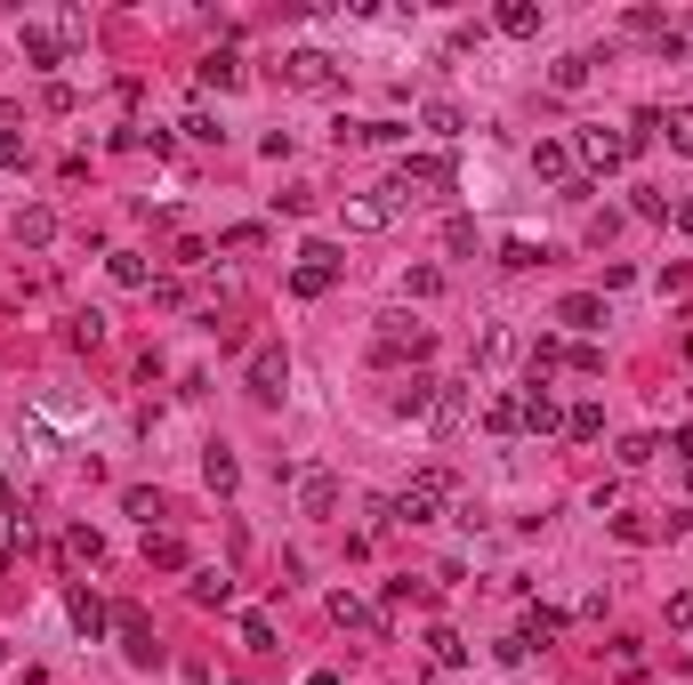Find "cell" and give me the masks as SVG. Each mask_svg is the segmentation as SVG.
<instances>
[{
	"label": "cell",
	"mask_w": 693,
	"mask_h": 685,
	"mask_svg": "<svg viewBox=\"0 0 693 685\" xmlns=\"http://www.w3.org/2000/svg\"><path fill=\"white\" fill-rule=\"evenodd\" d=\"M420 194H452V154H403L396 178L379 185L387 211H403V202H420Z\"/></svg>",
	"instance_id": "1"
},
{
	"label": "cell",
	"mask_w": 693,
	"mask_h": 685,
	"mask_svg": "<svg viewBox=\"0 0 693 685\" xmlns=\"http://www.w3.org/2000/svg\"><path fill=\"white\" fill-rule=\"evenodd\" d=\"M387 508H396V525H436V516L452 508V468H420Z\"/></svg>",
	"instance_id": "2"
},
{
	"label": "cell",
	"mask_w": 693,
	"mask_h": 685,
	"mask_svg": "<svg viewBox=\"0 0 693 685\" xmlns=\"http://www.w3.org/2000/svg\"><path fill=\"white\" fill-rule=\"evenodd\" d=\"M436 356V331L412 323V315H387L379 323V339H372V363H427Z\"/></svg>",
	"instance_id": "3"
},
{
	"label": "cell",
	"mask_w": 693,
	"mask_h": 685,
	"mask_svg": "<svg viewBox=\"0 0 693 685\" xmlns=\"http://www.w3.org/2000/svg\"><path fill=\"white\" fill-rule=\"evenodd\" d=\"M467 411H476V387H467V380H436V404H427V435H436V444H452V435L467 428Z\"/></svg>",
	"instance_id": "4"
},
{
	"label": "cell",
	"mask_w": 693,
	"mask_h": 685,
	"mask_svg": "<svg viewBox=\"0 0 693 685\" xmlns=\"http://www.w3.org/2000/svg\"><path fill=\"white\" fill-rule=\"evenodd\" d=\"M339 251H331V242H307V251H299V266H291V290H299V299H323V290H331L339 283Z\"/></svg>",
	"instance_id": "5"
},
{
	"label": "cell",
	"mask_w": 693,
	"mask_h": 685,
	"mask_svg": "<svg viewBox=\"0 0 693 685\" xmlns=\"http://www.w3.org/2000/svg\"><path fill=\"white\" fill-rule=\"evenodd\" d=\"M113 637H121V653H130L137 670H161V637H154V621L137 613V605H121V613H113Z\"/></svg>",
	"instance_id": "6"
},
{
	"label": "cell",
	"mask_w": 693,
	"mask_h": 685,
	"mask_svg": "<svg viewBox=\"0 0 693 685\" xmlns=\"http://www.w3.org/2000/svg\"><path fill=\"white\" fill-rule=\"evenodd\" d=\"M73 33H81V16H65V25H25V65L57 73V65H65V49H73Z\"/></svg>",
	"instance_id": "7"
},
{
	"label": "cell",
	"mask_w": 693,
	"mask_h": 685,
	"mask_svg": "<svg viewBox=\"0 0 693 685\" xmlns=\"http://www.w3.org/2000/svg\"><path fill=\"white\" fill-rule=\"evenodd\" d=\"M573 154H581V170H588V178H613L621 161H629V137H621V130H581Z\"/></svg>",
	"instance_id": "8"
},
{
	"label": "cell",
	"mask_w": 693,
	"mask_h": 685,
	"mask_svg": "<svg viewBox=\"0 0 693 685\" xmlns=\"http://www.w3.org/2000/svg\"><path fill=\"white\" fill-rule=\"evenodd\" d=\"M282 387H291V347H258V356H251V396L258 404H282Z\"/></svg>",
	"instance_id": "9"
},
{
	"label": "cell",
	"mask_w": 693,
	"mask_h": 685,
	"mask_svg": "<svg viewBox=\"0 0 693 685\" xmlns=\"http://www.w3.org/2000/svg\"><path fill=\"white\" fill-rule=\"evenodd\" d=\"M282 81H291V89H339V65L323 49H291L282 57Z\"/></svg>",
	"instance_id": "10"
},
{
	"label": "cell",
	"mask_w": 693,
	"mask_h": 685,
	"mask_svg": "<svg viewBox=\"0 0 693 685\" xmlns=\"http://www.w3.org/2000/svg\"><path fill=\"white\" fill-rule=\"evenodd\" d=\"M65 621H73V629H81V637H89V646H97V637L113 629V605H106V597H97V589H73V597H65Z\"/></svg>",
	"instance_id": "11"
},
{
	"label": "cell",
	"mask_w": 693,
	"mask_h": 685,
	"mask_svg": "<svg viewBox=\"0 0 693 685\" xmlns=\"http://www.w3.org/2000/svg\"><path fill=\"white\" fill-rule=\"evenodd\" d=\"M693 525V516H613V532L629 549H645V541H678V532Z\"/></svg>",
	"instance_id": "12"
},
{
	"label": "cell",
	"mask_w": 693,
	"mask_h": 685,
	"mask_svg": "<svg viewBox=\"0 0 693 685\" xmlns=\"http://www.w3.org/2000/svg\"><path fill=\"white\" fill-rule=\"evenodd\" d=\"M186 597L227 613V605H234V573H227V565H194V573H186Z\"/></svg>",
	"instance_id": "13"
},
{
	"label": "cell",
	"mask_w": 693,
	"mask_h": 685,
	"mask_svg": "<svg viewBox=\"0 0 693 685\" xmlns=\"http://www.w3.org/2000/svg\"><path fill=\"white\" fill-rule=\"evenodd\" d=\"M331 621H339V629H355V637H387V621L363 605L355 589H331Z\"/></svg>",
	"instance_id": "14"
},
{
	"label": "cell",
	"mask_w": 693,
	"mask_h": 685,
	"mask_svg": "<svg viewBox=\"0 0 693 685\" xmlns=\"http://www.w3.org/2000/svg\"><path fill=\"white\" fill-rule=\"evenodd\" d=\"M573 161H581V154H573L564 137H540V145H533V178H548V185H573Z\"/></svg>",
	"instance_id": "15"
},
{
	"label": "cell",
	"mask_w": 693,
	"mask_h": 685,
	"mask_svg": "<svg viewBox=\"0 0 693 685\" xmlns=\"http://www.w3.org/2000/svg\"><path fill=\"white\" fill-rule=\"evenodd\" d=\"M202 484H210L218 501H227V492H242V460H234L227 444H210V452H202Z\"/></svg>",
	"instance_id": "16"
},
{
	"label": "cell",
	"mask_w": 693,
	"mask_h": 685,
	"mask_svg": "<svg viewBox=\"0 0 693 685\" xmlns=\"http://www.w3.org/2000/svg\"><path fill=\"white\" fill-rule=\"evenodd\" d=\"M557 323L564 331H597L605 323V299H597V290H564V299H557Z\"/></svg>",
	"instance_id": "17"
},
{
	"label": "cell",
	"mask_w": 693,
	"mask_h": 685,
	"mask_svg": "<svg viewBox=\"0 0 693 685\" xmlns=\"http://www.w3.org/2000/svg\"><path fill=\"white\" fill-rule=\"evenodd\" d=\"M299 508H307V516H331L339 508V476L331 468H307V476H299Z\"/></svg>",
	"instance_id": "18"
},
{
	"label": "cell",
	"mask_w": 693,
	"mask_h": 685,
	"mask_svg": "<svg viewBox=\"0 0 693 685\" xmlns=\"http://www.w3.org/2000/svg\"><path fill=\"white\" fill-rule=\"evenodd\" d=\"M516 404H524V428H533V435H557V428H564V411H557V396H548V387H540V380H533V387H524V396H516Z\"/></svg>",
	"instance_id": "19"
},
{
	"label": "cell",
	"mask_w": 693,
	"mask_h": 685,
	"mask_svg": "<svg viewBox=\"0 0 693 685\" xmlns=\"http://www.w3.org/2000/svg\"><path fill=\"white\" fill-rule=\"evenodd\" d=\"M57 556H65V573H81V565H106V541H97L89 525H73L65 541H57Z\"/></svg>",
	"instance_id": "20"
},
{
	"label": "cell",
	"mask_w": 693,
	"mask_h": 685,
	"mask_svg": "<svg viewBox=\"0 0 693 685\" xmlns=\"http://www.w3.org/2000/svg\"><path fill=\"white\" fill-rule=\"evenodd\" d=\"M194 73H202V89H242V57L234 49H210Z\"/></svg>",
	"instance_id": "21"
},
{
	"label": "cell",
	"mask_w": 693,
	"mask_h": 685,
	"mask_svg": "<svg viewBox=\"0 0 693 685\" xmlns=\"http://www.w3.org/2000/svg\"><path fill=\"white\" fill-rule=\"evenodd\" d=\"M427 404H436V380H427V371H412V380L396 387V420H427Z\"/></svg>",
	"instance_id": "22"
},
{
	"label": "cell",
	"mask_w": 693,
	"mask_h": 685,
	"mask_svg": "<svg viewBox=\"0 0 693 685\" xmlns=\"http://www.w3.org/2000/svg\"><path fill=\"white\" fill-rule=\"evenodd\" d=\"M146 565H161V573H194V556H186V541H178V532H146Z\"/></svg>",
	"instance_id": "23"
},
{
	"label": "cell",
	"mask_w": 693,
	"mask_h": 685,
	"mask_svg": "<svg viewBox=\"0 0 693 685\" xmlns=\"http://www.w3.org/2000/svg\"><path fill=\"white\" fill-rule=\"evenodd\" d=\"M516 637H524V646H557V637H564V613H557V605H533Z\"/></svg>",
	"instance_id": "24"
},
{
	"label": "cell",
	"mask_w": 693,
	"mask_h": 685,
	"mask_svg": "<svg viewBox=\"0 0 693 685\" xmlns=\"http://www.w3.org/2000/svg\"><path fill=\"white\" fill-rule=\"evenodd\" d=\"M16 242H25V251H49L57 242V211H16Z\"/></svg>",
	"instance_id": "25"
},
{
	"label": "cell",
	"mask_w": 693,
	"mask_h": 685,
	"mask_svg": "<svg viewBox=\"0 0 693 685\" xmlns=\"http://www.w3.org/2000/svg\"><path fill=\"white\" fill-rule=\"evenodd\" d=\"M524 363H533V380L548 387V371H564V363H573V347H564L557 331H548V339H533V356H524Z\"/></svg>",
	"instance_id": "26"
},
{
	"label": "cell",
	"mask_w": 693,
	"mask_h": 685,
	"mask_svg": "<svg viewBox=\"0 0 693 685\" xmlns=\"http://www.w3.org/2000/svg\"><path fill=\"white\" fill-rule=\"evenodd\" d=\"M106 275H113L121 290H154V266L137 259V251H113V259H106Z\"/></svg>",
	"instance_id": "27"
},
{
	"label": "cell",
	"mask_w": 693,
	"mask_h": 685,
	"mask_svg": "<svg viewBox=\"0 0 693 685\" xmlns=\"http://www.w3.org/2000/svg\"><path fill=\"white\" fill-rule=\"evenodd\" d=\"M500 33L508 40H533L540 33V0H508V9H500Z\"/></svg>",
	"instance_id": "28"
},
{
	"label": "cell",
	"mask_w": 693,
	"mask_h": 685,
	"mask_svg": "<svg viewBox=\"0 0 693 685\" xmlns=\"http://www.w3.org/2000/svg\"><path fill=\"white\" fill-rule=\"evenodd\" d=\"M564 435H573V444H597L605 435V404H573L564 411Z\"/></svg>",
	"instance_id": "29"
},
{
	"label": "cell",
	"mask_w": 693,
	"mask_h": 685,
	"mask_svg": "<svg viewBox=\"0 0 693 685\" xmlns=\"http://www.w3.org/2000/svg\"><path fill=\"white\" fill-rule=\"evenodd\" d=\"M540 259H548V251H540V242H524V235H508V242H500V266H508V275H533Z\"/></svg>",
	"instance_id": "30"
},
{
	"label": "cell",
	"mask_w": 693,
	"mask_h": 685,
	"mask_svg": "<svg viewBox=\"0 0 693 685\" xmlns=\"http://www.w3.org/2000/svg\"><path fill=\"white\" fill-rule=\"evenodd\" d=\"M427 661H436V670H460V661H467L460 629H427Z\"/></svg>",
	"instance_id": "31"
},
{
	"label": "cell",
	"mask_w": 693,
	"mask_h": 685,
	"mask_svg": "<svg viewBox=\"0 0 693 685\" xmlns=\"http://www.w3.org/2000/svg\"><path fill=\"white\" fill-rule=\"evenodd\" d=\"M484 428H493V435H516L524 428V404L516 396H493V404H484Z\"/></svg>",
	"instance_id": "32"
},
{
	"label": "cell",
	"mask_w": 693,
	"mask_h": 685,
	"mask_svg": "<svg viewBox=\"0 0 693 685\" xmlns=\"http://www.w3.org/2000/svg\"><path fill=\"white\" fill-rule=\"evenodd\" d=\"M613 677H621V685L645 677V646H637V637H613Z\"/></svg>",
	"instance_id": "33"
},
{
	"label": "cell",
	"mask_w": 693,
	"mask_h": 685,
	"mask_svg": "<svg viewBox=\"0 0 693 685\" xmlns=\"http://www.w3.org/2000/svg\"><path fill=\"white\" fill-rule=\"evenodd\" d=\"M427 130H436V137H443V145H452V137H460V130H467V113H460V106H452V97H436V106H427Z\"/></svg>",
	"instance_id": "34"
},
{
	"label": "cell",
	"mask_w": 693,
	"mask_h": 685,
	"mask_svg": "<svg viewBox=\"0 0 693 685\" xmlns=\"http://www.w3.org/2000/svg\"><path fill=\"white\" fill-rule=\"evenodd\" d=\"M387 218H396V211H387L379 194H372V202H346V226H355V235H379Z\"/></svg>",
	"instance_id": "35"
},
{
	"label": "cell",
	"mask_w": 693,
	"mask_h": 685,
	"mask_svg": "<svg viewBox=\"0 0 693 685\" xmlns=\"http://www.w3.org/2000/svg\"><path fill=\"white\" fill-rule=\"evenodd\" d=\"M588 65H597V57H557V73H548V81L573 97V89H588Z\"/></svg>",
	"instance_id": "36"
},
{
	"label": "cell",
	"mask_w": 693,
	"mask_h": 685,
	"mask_svg": "<svg viewBox=\"0 0 693 685\" xmlns=\"http://www.w3.org/2000/svg\"><path fill=\"white\" fill-rule=\"evenodd\" d=\"M403 299H443V266H412V275H403Z\"/></svg>",
	"instance_id": "37"
},
{
	"label": "cell",
	"mask_w": 693,
	"mask_h": 685,
	"mask_svg": "<svg viewBox=\"0 0 693 685\" xmlns=\"http://www.w3.org/2000/svg\"><path fill=\"white\" fill-rule=\"evenodd\" d=\"M121 508H130V516H137V525H146V532H154V516H161V492H146V484H130V492H121Z\"/></svg>",
	"instance_id": "38"
},
{
	"label": "cell",
	"mask_w": 693,
	"mask_h": 685,
	"mask_svg": "<svg viewBox=\"0 0 693 685\" xmlns=\"http://www.w3.org/2000/svg\"><path fill=\"white\" fill-rule=\"evenodd\" d=\"M65 339H73V347H106V315H97V307H89V315H73Z\"/></svg>",
	"instance_id": "39"
},
{
	"label": "cell",
	"mask_w": 693,
	"mask_h": 685,
	"mask_svg": "<svg viewBox=\"0 0 693 685\" xmlns=\"http://www.w3.org/2000/svg\"><path fill=\"white\" fill-rule=\"evenodd\" d=\"M258 242H267V226H227V235H218V251H234V259H251Z\"/></svg>",
	"instance_id": "40"
},
{
	"label": "cell",
	"mask_w": 693,
	"mask_h": 685,
	"mask_svg": "<svg viewBox=\"0 0 693 685\" xmlns=\"http://www.w3.org/2000/svg\"><path fill=\"white\" fill-rule=\"evenodd\" d=\"M661 137L678 145V154H693V106H669V121H661Z\"/></svg>",
	"instance_id": "41"
},
{
	"label": "cell",
	"mask_w": 693,
	"mask_h": 685,
	"mask_svg": "<svg viewBox=\"0 0 693 685\" xmlns=\"http://www.w3.org/2000/svg\"><path fill=\"white\" fill-rule=\"evenodd\" d=\"M242 646H251V653H275V621L267 613H242Z\"/></svg>",
	"instance_id": "42"
},
{
	"label": "cell",
	"mask_w": 693,
	"mask_h": 685,
	"mask_svg": "<svg viewBox=\"0 0 693 685\" xmlns=\"http://www.w3.org/2000/svg\"><path fill=\"white\" fill-rule=\"evenodd\" d=\"M508 356H516V339H508V331L493 323V331H484V339H476V363H508Z\"/></svg>",
	"instance_id": "43"
},
{
	"label": "cell",
	"mask_w": 693,
	"mask_h": 685,
	"mask_svg": "<svg viewBox=\"0 0 693 685\" xmlns=\"http://www.w3.org/2000/svg\"><path fill=\"white\" fill-rule=\"evenodd\" d=\"M178 130H186V137H202V145H218V137H227V130H218V113H210V106H194L186 121H178Z\"/></svg>",
	"instance_id": "44"
},
{
	"label": "cell",
	"mask_w": 693,
	"mask_h": 685,
	"mask_svg": "<svg viewBox=\"0 0 693 685\" xmlns=\"http://www.w3.org/2000/svg\"><path fill=\"white\" fill-rule=\"evenodd\" d=\"M661 452V435H621V468H645Z\"/></svg>",
	"instance_id": "45"
},
{
	"label": "cell",
	"mask_w": 693,
	"mask_h": 685,
	"mask_svg": "<svg viewBox=\"0 0 693 685\" xmlns=\"http://www.w3.org/2000/svg\"><path fill=\"white\" fill-rule=\"evenodd\" d=\"M443 251H476V218H443Z\"/></svg>",
	"instance_id": "46"
},
{
	"label": "cell",
	"mask_w": 693,
	"mask_h": 685,
	"mask_svg": "<svg viewBox=\"0 0 693 685\" xmlns=\"http://www.w3.org/2000/svg\"><path fill=\"white\" fill-rule=\"evenodd\" d=\"M629 211H637V218H654V226H669V194H654V185H645V194L629 202Z\"/></svg>",
	"instance_id": "47"
},
{
	"label": "cell",
	"mask_w": 693,
	"mask_h": 685,
	"mask_svg": "<svg viewBox=\"0 0 693 685\" xmlns=\"http://www.w3.org/2000/svg\"><path fill=\"white\" fill-rule=\"evenodd\" d=\"M0 170H25V130H0Z\"/></svg>",
	"instance_id": "48"
},
{
	"label": "cell",
	"mask_w": 693,
	"mask_h": 685,
	"mask_svg": "<svg viewBox=\"0 0 693 685\" xmlns=\"http://www.w3.org/2000/svg\"><path fill=\"white\" fill-rule=\"evenodd\" d=\"M493 653H500V670H524V661H533V646H524V637H500Z\"/></svg>",
	"instance_id": "49"
},
{
	"label": "cell",
	"mask_w": 693,
	"mask_h": 685,
	"mask_svg": "<svg viewBox=\"0 0 693 685\" xmlns=\"http://www.w3.org/2000/svg\"><path fill=\"white\" fill-rule=\"evenodd\" d=\"M669 629H685V637H693V589L669 597Z\"/></svg>",
	"instance_id": "50"
},
{
	"label": "cell",
	"mask_w": 693,
	"mask_h": 685,
	"mask_svg": "<svg viewBox=\"0 0 693 685\" xmlns=\"http://www.w3.org/2000/svg\"><path fill=\"white\" fill-rule=\"evenodd\" d=\"M669 218H678V235H693V194H678V211H669Z\"/></svg>",
	"instance_id": "51"
},
{
	"label": "cell",
	"mask_w": 693,
	"mask_h": 685,
	"mask_svg": "<svg viewBox=\"0 0 693 685\" xmlns=\"http://www.w3.org/2000/svg\"><path fill=\"white\" fill-rule=\"evenodd\" d=\"M678 452H685V460H693V428H678Z\"/></svg>",
	"instance_id": "52"
},
{
	"label": "cell",
	"mask_w": 693,
	"mask_h": 685,
	"mask_svg": "<svg viewBox=\"0 0 693 685\" xmlns=\"http://www.w3.org/2000/svg\"><path fill=\"white\" fill-rule=\"evenodd\" d=\"M685 492H693V460H685Z\"/></svg>",
	"instance_id": "53"
},
{
	"label": "cell",
	"mask_w": 693,
	"mask_h": 685,
	"mask_svg": "<svg viewBox=\"0 0 693 685\" xmlns=\"http://www.w3.org/2000/svg\"><path fill=\"white\" fill-rule=\"evenodd\" d=\"M0 573H9V549H0Z\"/></svg>",
	"instance_id": "54"
},
{
	"label": "cell",
	"mask_w": 693,
	"mask_h": 685,
	"mask_svg": "<svg viewBox=\"0 0 693 685\" xmlns=\"http://www.w3.org/2000/svg\"><path fill=\"white\" fill-rule=\"evenodd\" d=\"M685 363H693V339H685Z\"/></svg>",
	"instance_id": "55"
}]
</instances>
